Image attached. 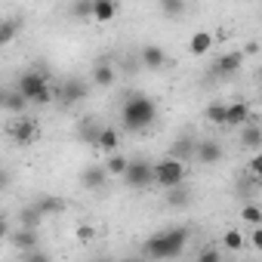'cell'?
I'll list each match as a JSON object with an SVG mask.
<instances>
[{"mask_svg":"<svg viewBox=\"0 0 262 262\" xmlns=\"http://www.w3.org/2000/svg\"><path fill=\"white\" fill-rule=\"evenodd\" d=\"M185 244H188V228L176 225V228H164V231L151 234L142 244V253L148 259H173V256L185 253Z\"/></svg>","mask_w":262,"mask_h":262,"instance_id":"obj_1","label":"cell"},{"mask_svg":"<svg viewBox=\"0 0 262 262\" xmlns=\"http://www.w3.org/2000/svg\"><path fill=\"white\" fill-rule=\"evenodd\" d=\"M120 117H123V126L129 129V133H139V129H148L158 117V105L155 99L142 96V93H133L126 96L123 105H120Z\"/></svg>","mask_w":262,"mask_h":262,"instance_id":"obj_2","label":"cell"},{"mask_svg":"<svg viewBox=\"0 0 262 262\" xmlns=\"http://www.w3.org/2000/svg\"><path fill=\"white\" fill-rule=\"evenodd\" d=\"M19 90L25 93V99L28 102H34V105H47L56 93L50 90V80H47V74L43 71H37V68H31V71H25L22 77H19Z\"/></svg>","mask_w":262,"mask_h":262,"instance_id":"obj_3","label":"cell"},{"mask_svg":"<svg viewBox=\"0 0 262 262\" xmlns=\"http://www.w3.org/2000/svg\"><path fill=\"white\" fill-rule=\"evenodd\" d=\"M155 182L161 188H176V185H185V161L167 155L164 161L155 164Z\"/></svg>","mask_w":262,"mask_h":262,"instance_id":"obj_4","label":"cell"},{"mask_svg":"<svg viewBox=\"0 0 262 262\" xmlns=\"http://www.w3.org/2000/svg\"><path fill=\"white\" fill-rule=\"evenodd\" d=\"M129 188H151V185H158L155 182V164H148V161H129V167H126V173L120 176Z\"/></svg>","mask_w":262,"mask_h":262,"instance_id":"obj_5","label":"cell"},{"mask_svg":"<svg viewBox=\"0 0 262 262\" xmlns=\"http://www.w3.org/2000/svg\"><path fill=\"white\" fill-rule=\"evenodd\" d=\"M10 136H13L19 145H31V142L37 139V123L22 114V117H16V123L10 126Z\"/></svg>","mask_w":262,"mask_h":262,"instance_id":"obj_6","label":"cell"},{"mask_svg":"<svg viewBox=\"0 0 262 262\" xmlns=\"http://www.w3.org/2000/svg\"><path fill=\"white\" fill-rule=\"evenodd\" d=\"M244 68V53H222L216 62H213V74L216 77H231Z\"/></svg>","mask_w":262,"mask_h":262,"instance_id":"obj_7","label":"cell"},{"mask_svg":"<svg viewBox=\"0 0 262 262\" xmlns=\"http://www.w3.org/2000/svg\"><path fill=\"white\" fill-rule=\"evenodd\" d=\"M108 167L105 164H90L86 170H83V176H80V182H83V188H90V191H99V188H105V182H108Z\"/></svg>","mask_w":262,"mask_h":262,"instance_id":"obj_8","label":"cell"},{"mask_svg":"<svg viewBox=\"0 0 262 262\" xmlns=\"http://www.w3.org/2000/svg\"><path fill=\"white\" fill-rule=\"evenodd\" d=\"M213 43H216V34L213 31H194L191 40H188V53L201 59V56H207L213 50Z\"/></svg>","mask_w":262,"mask_h":262,"instance_id":"obj_9","label":"cell"},{"mask_svg":"<svg viewBox=\"0 0 262 262\" xmlns=\"http://www.w3.org/2000/svg\"><path fill=\"white\" fill-rule=\"evenodd\" d=\"M222 158V145L213 142V139H201L198 142V151H194V161L198 164H219Z\"/></svg>","mask_w":262,"mask_h":262,"instance_id":"obj_10","label":"cell"},{"mask_svg":"<svg viewBox=\"0 0 262 262\" xmlns=\"http://www.w3.org/2000/svg\"><path fill=\"white\" fill-rule=\"evenodd\" d=\"M194 151H198V142H194L191 136H179V139L170 145V155H173V158H179V161H185V164L194 158Z\"/></svg>","mask_w":262,"mask_h":262,"instance_id":"obj_11","label":"cell"},{"mask_svg":"<svg viewBox=\"0 0 262 262\" xmlns=\"http://www.w3.org/2000/svg\"><path fill=\"white\" fill-rule=\"evenodd\" d=\"M114 16H117V0H93V19L99 25L111 22Z\"/></svg>","mask_w":262,"mask_h":262,"instance_id":"obj_12","label":"cell"},{"mask_svg":"<svg viewBox=\"0 0 262 262\" xmlns=\"http://www.w3.org/2000/svg\"><path fill=\"white\" fill-rule=\"evenodd\" d=\"M241 145H244V148H259V145H262V126H259V123L250 120V123L241 126Z\"/></svg>","mask_w":262,"mask_h":262,"instance_id":"obj_13","label":"cell"},{"mask_svg":"<svg viewBox=\"0 0 262 262\" xmlns=\"http://www.w3.org/2000/svg\"><path fill=\"white\" fill-rule=\"evenodd\" d=\"M247 244H250V241H247V234H244L241 228H228V231L222 234V247H225L228 253H241Z\"/></svg>","mask_w":262,"mask_h":262,"instance_id":"obj_14","label":"cell"},{"mask_svg":"<svg viewBox=\"0 0 262 262\" xmlns=\"http://www.w3.org/2000/svg\"><path fill=\"white\" fill-rule=\"evenodd\" d=\"M96 145L102 148V151H117V145H120V136H117V129L114 126H102L99 129V139H96Z\"/></svg>","mask_w":262,"mask_h":262,"instance_id":"obj_15","label":"cell"},{"mask_svg":"<svg viewBox=\"0 0 262 262\" xmlns=\"http://www.w3.org/2000/svg\"><path fill=\"white\" fill-rule=\"evenodd\" d=\"M204 114H207V120L213 126H228V105L225 102H210Z\"/></svg>","mask_w":262,"mask_h":262,"instance_id":"obj_16","label":"cell"},{"mask_svg":"<svg viewBox=\"0 0 262 262\" xmlns=\"http://www.w3.org/2000/svg\"><path fill=\"white\" fill-rule=\"evenodd\" d=\"M250 123V105L247 102H231L228 105V126H244Z\"/></svg>","mask_w":262,"mask_h":262,"instance_id":"obj_17","label":"cell"},{"mask_svg":"<svg viewBox=\"0 0 262 262\" xmlns=\"http://www.w3.org/2000/svg\"><path fill=\"white\" fill-rule=\"evenodd\" d=\"M142 65H145V68H151V71L164 68V65H167L164 50H161V47H145V50H142Z\"/></svg>","mask_w":262,"mask_h":262,"instance_id":"obj_18","label":"cell"},{"mask_svg":"<svg viewBox=\"0 0 262 262\" xmlns=\"http://www.w3.org/2000/svg\"><path fill=\"white\" fill-rule=\"evenodd\" d=\"M93 80H96V86L108 90V86L114 83V65H108V62H99V65L93 68Z\"/></svg>","mask_w":262,"mask_h":262,"instance_id":"obj_19","label":"cell"},{"mask_svg":"<svg viewBox=\"0 0 262 262\" xmlns=\"http://www.w3.org/2000/svg\"><path fill=\"white\" fill-rule=\"evenodd\" d=\"M59 96H62V102H68V105H71V102H80V99L86 96V83H83V80H68Z\"/></svg>","mask_w":262,"mask_h":262,"instance_id":"obj_20","label":"cell"},{"mask_svg":"<svg viewBox=\"0 0 262 262\" xmlns=\"http://www.w3.org/2000/svg\"><path fill=\"white\" fill-rule=\"evenodd\" d=\"M25 105H28V99H25V93H22V90H10V93L4 96V108H7L10 114L25 111Z\"/></svg>","mask_w":262,"mask_h":262,"instance_id":"obj_21","label":"cell"},{"mask_svg":"<svg viewBox=\"0 0 262 262\" xmlns=\"http://www.w3.org/2000/svg\"><path fill=\"white\" fill-rule=\"evenodd\" d=\"M161 10L167 19H182L188 10V0H161Z\"/></svg>","mask_w":262,"mask_h":262,"instance_id":"obj_22","label":"cell"},{"mask_svg":"<svg viewBox=\"0 0 262 262\" xmlns=\"http://www.w3.org/2000/svg\"><path fill=\"white\" fill-rule=\"evenodd\" d=\"M105 167H108V173H111V176H123V173H126V167H129V161H126L123 155L111 151V155H108V161H105Z\"/></svg>","mask_w":262,"mask_h":262,"instance_id":"obj_23","label":"cell"},{"mask_svg":"<svg viewBox=\"0 0 262 262\" xmlns=\"http://www.w3.org/2000/svg\"><path fill=\"white\" fill-rule=\"evenodd\" d=\"M188 201H191V194H188L182 185H176V188H167V204H170V207H185Z\"/></svg>","mask_w":262,"mask_h":262,"instance_id":"obj_24","label":"cell"},{"mask_svg":"<svg viewBox=\"0 0 262 262\" xmlns=\"http://www.w3.org/2000/svg\"><path fill=\"white\" fill-rule=\"evenodd\" d=\"M241 219H244L247 225H262V207H259V204H244Z\"/></svg>","mask_w":262,"mask_h":262,"instance_id":"obj_25","label":"cell"},{"mask_svg":"<svg viewBox=\"0 0 262 262\" xmlns=\"http://www.w3.org/2000/svg\"><path fill=\"white\" fill-rule=\"evenodd\" d=\"M71 16H74V19H80V22L93 19V0H74V7H71Z\"/></svg>","mask_w":262,"mask_h":262,"instance_id":"obj_26","label":"cell"},{"mask_svg":"<svg viewBox=\"0 0 262 262\" xmlns=\"http://www.w3.org/2000/svg\"><path fill=\"white\" fill-rule=\"evenodd\" d=\"M16 31H19V22L16 19H7L4 25H0V43H13Z\"/></svg>","mask_w":262,"mask_h":262,"instance_id":"obj_27","label":"cell"},{"mask_svg":"<svg viewBox=\"0 0 262 262\" xmlns=\"http://www.w3.org/2000/svg\"><path fill=\"white\" fill-rule=\"evenodd\" d=\"M247 170H250V173H253V176H256V179L262 182V151H256V155L250 158V164H247Z\"/></svg>","mask_w":262,"mask_h":262,"instance_id":"obj_28","label":"cell"},{"mask_svg":"<svg viewBox=\"0 0 262 262\" xmlns=\"http://www.w3.org/2000/svg\"><path fill=\"white\" fill-rule=\"evenodd\" d=\"M74 237H77V241H83V244H90V241L96 237V228H93V225H77Z\"/></svg>","mask_w":262,"mask_h":262,"instance_id":"obj_29","label":"cell"},{"mask_svg":"<svg viewBox=\"0 0 262 262\" xmlns=\"http://www.w3.org/2000/svg\"><path fill=\"white\" fill-rule=\"evenodd\" d=\"M247 241H250V247H253V250H259V253H262V225H253V231L247 234Z\"/></svg>","mask_w":262,"mask_h":262,"instance_id":"obj_30","label":"cell"},{"mask_svg":"<svg viewBox=\"0 0 262 262\" xmlns=\"http://www.w3.org/2000/svg\"><path fill=\"white\" fill-rule=\"evenodd\" d=\"M16 244H19V247H34V231H22V234L16 237Z\"/></svg>","mask_w":262,"mask_h":262,"instance_id":"obj_31","label":"cell"},{"mask_svg":"<svg viewBox=\"0 0 262 262\" xmlns=\"http://www.w3.org/2000/svg\"><path fill=\"white\" fill-rule=\"evenodd\" d=\"M219 259V250H201L198 253V262H216Z\"/></svg>","mask_w":262,"mask_h":262,"instance_id":"obj_32","label":"cell"},{"mask_svg":"<svg viewBox=\"0 0 262 262\" xmlns=\"http://www.w3.org/2000/svg\"><path fill=\"white\" fill-rule=\"evenodd\" d=\"M59 207H62V204H59L56 198H43V201L37 204V210H59Z\"/></svg>","mask_w":262,"mask_h":262,"instance_id":"obj_33","label":"cell"}]
</instances>
